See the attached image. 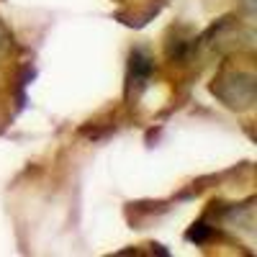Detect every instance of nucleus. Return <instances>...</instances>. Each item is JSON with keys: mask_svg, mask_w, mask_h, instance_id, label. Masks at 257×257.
<instances>
[]
</instances>
